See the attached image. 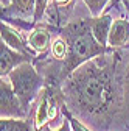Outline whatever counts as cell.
Here are the masks:
<instances>
[{
  "instance_id": "obj_17",
  "label": "cell",
  "mask_w": 129,
  "mask_h": 131,
  "mask_svg": "<svg viewBox=\"0 0 129 131\" xmlns=\"http://www.w3.org/2000/svg\"><path fill=\"white\" fill-rule=\"evenodd\" d=\"M62 117H64V116H62ZM42 131H72V126H70L69 119H67V117H64L62 122H61V125H59L58 128H51L50 125H47V126H44Z\"/></svg>"
},
{
  "instance_id": "obj_7",
  "label": "cell",
  "mask_w": 129,
  "mask_h": 131,
  "mask_svg": "<svg viewBox=\"0 0 129 131\" xmlns=\"http://www.w3.org/2000/svg\"><path fill=\"white\" fill-rule=\"evenodd\" d=\"M27 41H28V45L31 47V50L36 55H45L51 48V42H53L50 28L44 27L41 22L36 24V27L27 35Z\"/></svg>"
},
{
  "instance_id": "obj_20",
  "label": "cell",
  "mask_w": 129,
  "mask_h": 131,
  "mask_svg": "<svg viewBox=\"0 0 129 131\" xmlns=\"http://www.w3.org/2000/svg\"><path fill=\"white\" fill-rule=\"evenodd\" d=\"M123 3H124L126 9H127V13H129V2H127V0H123Z\"/></svg>"
},
{
  "instance_id": "obj_6",
  "label": "cell",
  "mask_w": 129,
  "mask_h": 131,
  "mask_svg": "<svg viewBox=\"0 0 129 131\" xmlns=\"http://www.w3.org/2000/svg\"><path fill=\"white\" fill-rule=\"evenodd\" d=\"M0 31H2V42H5L6 45H9L11 48H14V50H17L20 53H25L28 56H33L34 58V52L31 50V47L28 45V41L23 39L22 33L14 28L12 25L8 24V20L2 19V25H0Z\"/></svg>"
},
{
  "instance_id": "obj_5",
  "label": "cell",
  "mask_w": 129,
  "mask_h": 131,
  "mask_svg": "<svg viewBox=\"0 0 129 131\" xmlns=\"http://www.w3.org/2000/svg\"><path fill=\"white\" fill-rule=\"evenodd\" d=\"M27 61L34 62V58L28 56L25 53H20L17 50H14V48H11L9 45H6L5 42H2V45H0V77H8L11 70H14L17 66Z\"/></svg>"
},
{
  "instance_id": "obj_3",
  "label": "cell",
  "mask_w": 129,
  "mask_h": 131,
  "mask_svg": "<svg viewBox=\"0 0 129 131\" xmlns=\"http://www.w3.org/2000/svg\"><path fill=\"white\" fill-rule=\"evenodd\" d=\"M8 80L11 81L14 92L20 98L23 109L30 114V109L33 106V103L37 100L47 80L34 67L33 61H27L17 66L14 70H11V73L8 75Z\"/></svg>"
},
{
  "instance_id": "obj_10",
  "label": "cell",
  "mask_w": 129,
  "mask_h": 131,
  "mask_svg": "<svg viewBox=\"0 0 129 131\" xmlns=\"http://www.w3.org/2000/svg\"><path fill=\"white\" fill-rule=\"evenodd\" d=\"M36 9V0H9L8 8L3 9V13H9L12 16H17L22 19L34 17Z\"/></svg>"
},
{
  "instance_id": "obj_9",
  "label": "cell",
  "mask_w": 129,
  "mask_h": 131,
  "mask_svg": "<svg viewBox=\"0 0 129 131\" xmlns=\"http://www.w3.org/2000/svg\"><path fill=\"white\" fill-rule=\"evenodd\" d=\"M112 22H114V19H112V16L109 13H103L101 16H96V17L92 16L90 17V28H92L93 36L104 47H109L107 39H109V31H110Z\"/></svg>"
},
{
  "instance_id": "obj_11",
  "label": "cell",
  "mask_w": 129,
  "mask_h": 131,
  "mask_svg": "<svg viewBox=\"0 0 129 131\" xmlns=\"http://www.w3.org/2000/svg\"><path fill=\"white\" fill-rule=\"evenodd\" d=\"M0 129L2 131H36L34 129V119L31 120L30 116L23 117V119L2 117V120H0Z\"/></svg>"
},
{
  "instance_id": "obj_2",
  "label": "cell",
  "mask_w": 129,
  "mask_h": 131,
  "mask_svg": "<svg viewBox=\"0 0 129 131\" xmlns=\"http://www.w3.org/2000/svg\"><path fill=\"white\" fill-rule=\"evenodd\" d=\"M59 35L66 39L69 45L66 59L61 62L56 73H53L62 83L66 81V78H69L78 67H81L87 61L114 50L110 47L101 45L95 39L90 28V17H84V19L67 24L66 27H62L59 30Z\"/></svg>"
},
{
  "instance_id": "obj_13",
  "label": "cell",
  "mask_w": 129,
  "mask_h": 131,
  "mask_svg": "<svg viewBox=\"0 0 129 131\" xmlns=\"http://www.w3.org/2000/svg\"><path fill=\"white\" fill-rule=\"evenodd\" d=\"M51 56L56 59V61H64L66 59V56H67V52H69V45H67V42H66V39H64L61 35H59V38H56L53 42H51Z\"/></svg>"
},
{
  "instance_id": "obj_16",
  "label": "cell",
  "mask_w": 129,
  "mask_h": 131,
  "mask_svg": "<svg viewBox=\"0 0 129 131\" xmlns=\"http://www.w3.org/2000/svg\"><path fill=\"white\" fill-rule=\"evenodd\" d=\"M48 2L50 0H36V9H34V17H33V24H39L44 17V14L47 11Z\"/></svg>"
},
{
  "instance_id": "obj_21",
  "label": "cell",
  "mask_w": 129,
  "mask_h": 131,
  "mask_svg": "<svg viewBox=\"0 0 129 131\" xmlns=\"http://www.w3.org/2000/svg\"><path fill=\"white\" fill-rule=\"evenodd\" d=\"M127 2H129V0H127Z\"/></svg>"
},
{
  "instance_id": "obj_19",
  "label": "cell",
  "mask_w": 129,
  "mask_h": 131,
  "mask_svg": "<svg viewBox=\"0 0 129 131\" xmlns=\"http://www.w3.org/2000/svg\"><path fill=\"white\" fill-rule=\"evenodd\" d=\"M0 5H2V9L8 8V5H9V0H0Z\"/></svg>"
},
{
  "instance_id": "obj_8",
  "label": "cell",
  "mask_w": 129,
  "mask_h": 131,
  "mask_svg": "<svg viewBox=\"0 0 129 131\" xmlns=\"http://www.w3.org/2000/svg\"><path fill=\"white\" fill-rule=\"evenodd\" d=\"M127 44H129V19L118 17L112 22L107 45L114 50H118V48L126 47Z\"/></svg>"
},
{
  "instance_id": "obj_1",
  "label": "cell",
  "mask_w": 129,
  "mask_h": 131,
  "mask_svg": "<svg viewBox=\"0 0 129 131\" xmlns=\"http://www.w3.org/2000/svg\"><path fill=\"white\" fill-rule=\"evenodd\" d=\"M112 52L110 56L106 53L87 61L62 83L70 111L98 128H107L126 108L123 77L118 70L121 55Z\"/></svg>"
},
{
  "instance_id": "obj_4",
  "label": "cell",
  "mask_w": 129,
  "mask_h": 131,
  "mask_svg": "<svg viewBox=\"0 0 129 131\" xmlns=\"http://www.w3.org/2000/svg\"><path fill=\"white\" fill-rule=\"evenodd\" d=\"M28 116L30 114L23 109L20 98L14 92L8 77H2L0 80V117L23 119Z\"/></svg>"
},
{
  "instance_id": "obj_14",
  "label": "cell",
  "mask_w": 129,
  "mask_h": 131,
  "mask_svg": "<svg viewBox=\"0 0 129 131\" xmlns=\"http://www.w3.org/2000/svg\"><path fill=\"white\" fill-rule=\"evenodd\" d=\"M83 2L89 8L90 14L93 16V17H96V16H101L103 14L104 8L107 6V3L110 2V0H83Z\"/></svg>"
},
{
  "instance_id": "obj_18",
  "label": "cell",
  "mask_w": 129,
  "mask_h": 131,
  "mask_svg": "<svg viewBox=\"0 0 129 131\" xmlns=\"http://www.w3.org/2000/svg\"><path fill=\"white\" fill-rule=\"evenodd\" d=\"M56 6H67V5H72L73 0H55Z\"/></svg>"
},
{
  "instance_id": "obj_12",
  "label": "cell",
  "mask_w": 129,
  "mask_h": 131,
  "mask_svg": "<svg viewBox=\"0 0 129 131\" xmlns=\"http://www.w3.org/2000/svg\"><path fill=\"white\" fill-rule=\"evenodd\" d=\"M61 114L64 117H67L69 122H70V126H72V131H92L87 125H84L81 122V119H79L78 116H75V114L70 111V108L67 106V103H64L62 108H61Z\"/></svg>"
},
{
  "instance_id": "obj_15",
  "label": "cell",
  "mask_w": 129,
  "mask_h": 131,
  "mask_svg": "<svg viewBox=\"0 0 129 131\" xmlns=\"http://www.w3.org/2000/svg\"><path fill=\"white\" fill-rule=\"evenodd\" d=\"M127 48H129V44H127ZM123 86H124V103H126V108L129 109V50L126 53V64L123 70Z\"/></svg>"
}]
</instances>
